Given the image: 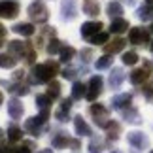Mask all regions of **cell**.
I'll list each match as a JSON object with an SVG mask.
<instances>
[{"label": "cell", "mask_w": 153, "mask_h": 153, "mask_svg": "<svg viewBox=\"0 0 153 153\" xmlns=\"http://www.w3.org/2000/svg\"><path fill=\"white\" fill-rule=\"evenodd\" d=\"M59 74V64L48 61V62H42V64H36L32 68V76H30V81L32 83H49L53 81V78Z\"/></svg>", "instance_id": "1"}, {"label": "cell", "mask_w": 153, "mask_h": 153, "mask_svg": "<svg viewBox=\"0 0 153 153\" xmlns=\"http://www.w3.org/2000/svg\"><path fill=\"white\" fill-rule=\"evenodd\" d=\"M27 13L34 23H40V25L49 19V11H48V6L44 4V0H34V2H30Z\"/></svg>", "instance_id": "2"}, {"label": "cell", "mask_w": 153, "mask_h": 153, "mask_svg": "<svg viewBox=\"0 0 153 153\" xmlns=\"http://www.w3.org/2000/svg\"><path fill=\"white\" fill-rule=\"evenodd\" d=\"M89 114L93 115V119H95V123L100 128H106L110 123V115H108V108L102 104H93L89 108Z\"/></svg>", "instance_id": "3"}, {"label": "cell", "mask_w": 153, "mask_h": 153, "mask_svg": "<svg viewBox=\"0 0 153 153\" xmlns=\"http://www.w3.org/2000/svg\"><path fill=\"white\" fill-rule=\"evenodd\" d=\"M19 4L15 0H0V17L4 19H15L19 15Z\"/></svg>", "instance_id": "4"}, {"label": "cell", "mask_w": 153, "mask_h": 153, "mask_svg": "<svg viewBox=\"0 0 153 153\" xmlns=\"http://www.w3.org/2000/svg\"><path fill=\"white\" fill-rule=\"evenodd\" d=\"M128 40L134 45H144V44L149 42V30L148 28H142V27H132L131 32H128Z\"/></svg>", "instance_id": "5"}, {"label": "cell", "mask_w": 153, "mask_h": 153, "mask_svg": "<svg viewBox=\"0 0 153 153\" xmlns=\"http://www.w3.org/2000/svg\"><path fill=\"white\" fill-rule=\"evenodd\" d=\"M102 83H104V81H102L100 76H93V78L89 79V87H87L89 91L85 93V98H87V100L93 102L98 95H100V93H102Z\"/></svg>", "instance_id": "6"}, {"label": "cell", "mask_w": 153, "mask_h": 153, "mask_svg": "<svg viewBox=\"0 0 153 153\" xmlns=\"http://www.w3.org/2000/svg\"><path fill=\"white\" fill-rule=\"evenodd\" d=\"M128 144L132 146V148H136V149H144V148H148V144H149V140L148 136H146L144 132H140V131H134V132H128Z\"/></svg>", "instance_id": "7"}, {"label": "cell", "mask_w": 153, "mask_h": 153, "mask_svg": "<svg viewBox=\"0 0 153 153\" xmlns=\"http://www.w3.org/2000/svg\"><path fill=\"white\" fill-rule=\"evenodd\" d=\"M61 13L64 21H72L78 17V8H76L74 0H62L61 2Z\"/></svg>", "instance_id": "8"}, {"label": "cell", "mask_w": 153, "mask_h": 153, "mask_svg": "<svg viewBox=\"0 0 153 153\" xmlns=\"http://www.w3.org/2000/svg\"><path fill=\"white\" fill-rule=\"evenodd\" d=\"M72 100H74V98H64V100L61 102V106L55 110V119H57V121L64 123V121L70 119V108H72Z\"/></svg>", "instance_id": "9"}, {"label": "cell", "mask_w": 153, "mask_h": 153, "mask_svg": "<svg viewBox=\"0 0 153 153\" xmlns=\"http://www.w3.org/2000/svg\"><path fill=\"white\" fill-rule=\"evenodd\" d=\"M102 30V23L100 21H87L81 25V36L87 38V40H91L95 34H98Z\"/></svg>", "instance_id": "10"}, {"label": "cell", "mask_w": 153, "mask_h": 153, "mask_svg": "<svg viewBox=\"0 0 153 153\" xmlns=\"http://www.w3.org/2000/svg\"><path fill=\"white\" fill-rule=\"evenodd\" d=\"M23 111H25V106L19 98H11L8 100V115L11 119H21L23 117Z\"/></svg>", "instance_id": "11"}, {"label": "cell", "mask_w": 153, "mask_h": 153, "mask_svg": "<svg viewBox=\"0 0 153 153\" xmlns=\"http://www.w3.org/2000/svg\"><path fill=\"white\" fill-rule=\"evenodd\" d=\"M131 102H132V95L121 93V95H115L111 98V108L114 110H125L127 106H131Z\"/></svg>", "instance_id": "12"}, {"label": "cell", "mask_w": 153, "mask_h": 153, "mask_svg": "<svg viewBox=\"0 0 153 153\" xmlns=\"http://www.w3.org/2000/svg\"><path fill=\"white\" fill-rule=\"evenodd\" d=\"M74 128H76V134H78V136H91V134H93L91 127L85 123V119L81 115L74 117Z\"/></svg>", "instance_id": "13"}, {"label": "cell", "mask_w": 153, "mask_h": 153, "mask_svg": "<svg viewBox=\"0 0 153 153\" xmlns=\"http://www.w3.org/2000/svg\"><path fill=\"white\" fill-rule=\"evenodd\" d=\"M125 40L123 38H115L114 42H108V44H104V51L108 53V55H114V53H119L125 49Z\"/></svg>", "instance_id": "14"}, {"label": "cell", "mask_w": 153, "mask_h": 153, "mask_svg": "<svg viewBox=\"0 0 153 153\" xmlns=\"http://www.w3.org/2000/svg\"><path fill=\"white\" fill-rule=\"evenodd\" d=\"M148 76H149L148 70H144V68H136V70H132V72H131L128 79H131V83H132V85H140V83H144V81L148 79Z\"/></svg>", "instance_id": "15"}, {"label": "cell", "mask_w": 153, "mask_h": 153, "mask_svg": "<svg viewBox=\"0 0 153 153\" xmlns=\"http://www.w3.org/2000/svg\"><path fill=\"white\" fill-rule=\"evenodd\" d=\"M83 13L91 15V17H97L100 13V4H98L97 0H83Z\"/></svg>", "instance_id": "16"}, {"label": "cell", "mask_w": 153, "mask_h": 153, "mask_svg": "<svg viewBox=\"0 0 153 153\" xmlns=\"http://www.w3.org/2000/svg\"><path fill=\"white\" fill-rule=\"evenodd\" d=\"M123 79H125V74H123L121 68H114V70H111V74H110V85H111V89H119L121 83H123Z\"/></svg>", "instance_id": "17"}, {"label": "cell", "mask_w": 153, "mask_h": 153, "mask_svg": "<svg viewBox=\"0 0 153 153\" xmlns=\"http://www.w3.org/2000/svg\"><path fill=\"white\" fill-rule=\"evenodd\" d=\"M125 30H128V21H127V19H121V17H117V19L111 21L110 32H114V34H123Z\"/></svg>", "instance_id": "18"}, {"label": "cell", "mask_w": 153, "mask_h": 153, "mask_svg": "<svg viewBox=\"0 0 153 153\" xmlns=\"http://www.w3.org/2000/svg\"><path fill=\"white\" fill-rule=\"evenodd\" d=\"M25 49H27V44L19 42V40H11V42H8V53H11V55H15V57H23Z\"/></svg>", "instance_id": "19"}, {"label": "cell", "mask_w": 153, "mask_h": 153, "mask_svg": "<svg viewBox=\"0 0 153 153\" xmlns=\"http://www.w3.org/2000/svg\"><path fill=\"white\" fill-rule=\"evenodd\" d=\"M11 30L21 34V36H32L36 28H34V25H30V23H17V25H13Z\"/></svg>", "instance_id": "20"}, {"label": "cell", "mask_w": 153, "mask_h": 153, "mask_svg": "<svg viewBox=\"0 0 153 153\" xmlns=\"http://www.w3.org/2000/svg\"><path fill=\"white\" fill-rule=\"evenodd\" d=\"M68 144H70V138H68L66 132H57L55 136H53V148L55 149H62V148H66Z\"/></svg>", "instance_id": "21"}, {"label": "cell", "mask_w": 153, "mask_h": 153, "mask_svg": "<svg viewBox=\"0 0 153 153\" xmlns=\"http://www.w3.org/2000/svg\"><path fill=\"white\" fill-rule=\"evenodd\" d=\"M40 125H42V123L38 121V117H30V119L25 121V131H28L30 134H34V136H40Z\"/></svg>", "instance_id": "22"}, {"label": "cell", "mask_w": 153, "mask_h": 153, "mask_svg": "<svg viewBox=\"0 0 153 153\" xmlns=\"http://www.w3.org/2000/svg\"><path fill=\"white\" fill-rule=\"evenodd\" d=\"M17 64L15 55L11 53H0V68H13Z\"/></svg>", "instance_id": "23"}, {"label": "cell", "mask_w": 153, "mask_h": 153, "mask_svg": "<svg viewBox=\"0 0 153 153\" xmlns=\"http://www.w3.org/2000/svg\"><path fill=\"white\" fill-rule=\"evenodd\" d=\"M106 13H108L111 19H117V17H121V13H123V6L119 2H110L106 6Z\"/></svg>", "instance_id": "24"}, {"label": "cell", "mask_w": 153, "mask_h": 153, "mask_svg": "<svg viewBox=\"0 0 153 153\" xmlns=\"http://www.w3.org/2000/svg\"><path fill=\"white\" fill-rule=\"evenodd\" d=\"M85 89H87V87L81 83V81H74V85H72V98H74V100H81V98L85 97V93H87Z\"/></svg>", "instance_id": "25"}, {"label": "cell", "mask_w": 153, "mask_h": 153, "mask_svg": "<svg viewBox=\"0 0 153 153\" xmlns=\"http://www.w3.org/2000/svg\"><path fill=\"white\" fill-rule=\"evenodd\" d=\"M59 57H61L62 62H70V61L76 57V49L72 48V45H62V49H61V53H59Z\"/></svg>", "instance_id": "26"}, {"label": "cell", "mask_w": 153, "mask_h": 153, "mask_svg": "<svg viewBox=\"0 0 153 153\" xmlns=\"http://www.w3.org/2000/svg\"><path fill=\"white\" fill-rule=\"evenodd\" d=\"M62 45H64V44L61 42V40L51 38V40H49V44H48V48H45V51H48V55H57V53H61Z\"/></svg>", "instance_id": "27"}, {"label": "cell", "mask_w": 153, "mask_h": 153, "mask_svg": "<svg viewBox=\"0 0 153 153\" xmlns=\"http://www.w3.org/2000/svg\"><path fill=\"white\" fill-rule=\"evenodd\" d=\"M48 95L53 98V100H57L59 97H61V83H59V81H49L48 83Z\"/></svg>", "instance_id": "28"}, {"label": "cell", "mask_w": 153, "mask_h": 153, "mask_svg": "<svg viewBox=\"0 0 153 153\" xmlns=\"http://www.w3.org/2000/svg\"><path fill=\"white\" fill-rule=\"evenodd\" d=\"M8 140L10 142H19V140H23V131L15 125L8 127Z\"/></svg>", "instance_id": "29"}, {"label": "cell", "mask_w": 153, "mask_h": 153, "mask_svg": "<svg viewBox=\"0 0 153 153\" xmlns=\"http://www.w3.org/2000/svg\"><path fill=\"white\" fill-rule=\"evenodd\" d=\"M106 131H108V138H110V140H117V138H119V131H121V127H119V123L110 121V123H108V127H106Z\"/></svg>", "instance_id": "30"}, {"label": "cell", "mask_w": 153, "mask_h": 153, "mask_svg": "<svg viewBox=\"0 0 153 153\" xmlns=\"http://www.w3.org/2000/svg\"><path fill=\"white\" fill-rule=\"evenodd\" d=\"M125 121H128V123H142V119H140V114H138V110H134V108H128V110H125Z\"/></svg>", "instance_id": "31"}, {"label": "cell", "mask_w": 153, "mask_h": 153, "mask_svg": "<svg viewBox=\"0 0 153 153\" xmlns=\"http://www.w3.org/2000/svg\"><path fill=\"white\" fill-rule=\"evenodd\" d=\"M111 62H114V59H111V57L108 55V53H106L104 57L97 59L95 66H97V70H106V68H110V66H111Z\"/></svg>", "instance_id": "32"}, {"label": "cell", "mask_w": 153, "mask_h": 153, "mask_svg": "<svg viewBox=\"0 0 153 153\" xmlns=\"http://www.w3.org/2000/svg\"><path fill=\"white\" fill-rule=\"evenodd\" d=\"M138 17L142 21H149V19H153V6H142V8L138 10Z\"/></svg>", "instance_id": "33"}, {"label": "cell", "mask_w": 153, "mask_h": 153, "mask_svg": "<svg viewBox=\"0 0 153 153\" xmlns=\"http://www.w3.org/2000/svg\"><path fill=\"white\" fill-rule=\"evenodd\" d=\"M123 64H127V66H132V64H136L138 62V53L136 51H127V53H123Z\"/></svg>", "instance_id": "34"}, {"label": "cell", "mask_w": 153, "mask_h": 153, "mask_svg": "<svg viewBox=\"0 0 153 153\" xmlns=\"http://www.w3.org/2000/svg\"><path fill=\"white\" fill-rule=\"evenodd\" d=\"M108 38H110V34L100 30L98 34H95V36H93V38L89 40V42H91V44H95V45H98V44H100V45H104V44H108Z\"/></svg>", "instance_id": "35"}, {"label": "cell", "mask_w": 153, "mask_h": 153, "mask_svg": "<svg viewBox=\"0 0 153 153\" xmlns=\"http://www.w3.org/2000/svg\"><path fill=\"white\" fill-rule=\"evenodd\" d=\"M10 93H13V95H19V97H25L28 95V87L27 85H21V83H13V85H10Z\"/></svg>", "instance_id": "36"}, {"label": "cell", "mask_w": 153, "mask_h": 153, "mask_svg": "<svg viewBox=\"0 0 153 153\" xmlns=\"http://www.w3.org/2000/svg\"><path fill=\"white\" fill-rule=\"evenodd\" d=\"M51 100H53V98L48 95V93H45V95H38V97H36V106H38L40 110H42V108H49Z\"/></svg>", "instance_id": "37"}, {"label": "cell", "mask_w": 153, "mask_h": 153, "mask_svg": "<svg viewBox=\"0 0 153 153\" xmlns=\"http://www.w3.org/2000/svg\"><path fill=\"white\" fill-rule=\"evenodd\" d=\"M102 148L104 146H102L100 140H91V144H89L87 149H89V153H102Z\"/></svg>", "instance_id": "38"}, {"label": "cell", "mask_w": 153, "mask_h": 153, "mask_svg": "<svg viewBox=\"0 0 153 153\" xmlns=\"http://www.w3.org/2000/svg\"><path fill=\"white\" fill-rule=\"evenodd\" d=\"M49 114H51V110H49V108H42V110H40V115H38V121H40V123L44 125V123L48 121Z\"/></svg>", "instance_id": "39"}, {"label": "cell", "mask_w": 153, "mask_h": 153, "mask_svg": "<svg viewBox=\"0 0 153 153\" xmlns=\"http://www.w3.org/2000/svg\"><path fill=\"white\" fill-rule=\"evenodd\" d=\"M76 76H78V70H74V68H66V70H62V78H64V79H74Z\"/></svg>", "instance_id": "40"}, {"label": "cell", "mask_w": 153, "mask_h": 153, "mask_svg": "<svg viewBox=\"0 0 153 153\" xmlns=\"http://www.w3.org/2000/svg\"><path fill=\"white\" fill-rule=\"evenodd\" d=\"M32 148H34V144H32V142H25V144L21 146V148H17L15 153H30Z\"/></svg>", "instance_id": "41"}, {"label": "cell", "mask_w": 153, "mask_h": 153, "mask_svg": "<svg viewBox=\"0 0 153 153\" xmlns=\"http://www.w3.org/2000/svg\"><path fill=\"white\" fill-rule=\"evenodd\" d=\"M17 148H13L11 144H0V153H15Z\"/></svg>", "instance_id": "42"}, {"label": "cell", "mask_w": 153, "mask_h": 153, "mask_svg": "<svg viewBox=\"0 0 153 153\" xmlns=\"http://www.w3.org/2000/svg\"><path fill=\"white\" fill-rule=\"evenodd\" d=\"M144 95L148 98H153V81H149V83L144 87Z\"/></svg>", "instance_id": "43"}, {"label": "cell", "mask_w": 153, "mask_h": 153, "mask_svg": "<svg viewBox=\"0 0 153 153\" xmlns=\"http://www.w3.org/2000/svg\"><path fill=\"white\" fill-rule=\"evenodd\" d=\"M91 57H93V51L91 49H81V59H83V61H89Z\"/></svg>", "instance_id": "44"}, {"label": "cell", "mask_w": 153, "mask_h": 153, "mask_svg": "<svg viewBox=\"0 0 153 153\" xmlns=\"http://www.w3.org/2000/svg\"><path fill=\"white\" fill-rule=\"evenodd\" d=\"M23 76H25V72H23V70H15V72H13V79L19 81V79H23Z\"/></svg>", "instance_id": "45"}, {"label": "cell", "mask_w": 153, "mask_h": 153, "mask_svg": "<svg viewBox=\"0 0 153 153\" xmlns=\"http://www.w3.org/2000/svg\"><path fill=\"white\" fill-rule=\"evenodd\" d=\"M70 146L74 148V151H79V140H70Z\"/></svg>", "instance_id": "46"}, {"label": "cell", "mask_w": 153, "mask_h": 153, "mask_svg": "<svg viewBox=\"0 0 153 153\" xmlns=\"http://www.w3.org/2000/svg\"><path fill=\"white\" fill-rule=\"evenodd\" d=\"M151 68H153V64L149 61H144V70H148V72H151Z\"/></svg>", "instance_id": "47"}, {"label": "cell", "mask_w": 153, "mask_h": 153, "mask_svg": "<svg viewBox=\"0 0 153 153\" xmlns=\"http://www.w3.org/2000/svg\"><path fill=\"white\" fill-rule=\"evenodd\" d=\"M4 34H6V28H4V25H2V23H0V38H2Z\"/></svg>", "instance_id": "48"}, {"label": "cell", "mask_w": 153, "mask_h": 153, "mask_svg": "<svg viewBox=\"0 0 153 153\" xmlns=\"http://www.w3.org/2000/svg\"><path fill=\"white\" fill-rule=\"evenodd\" d=\"M2 104H4V93L0 91V106H2Z\"/></svg>", "instance_id": "49"}, {"label": "cell", "mask_w": 153, "mask_h": 153, "mask_svg": "<svg viewBox=\"0 0 153 153\" xmlns=\"http://www.w3.org/2000/svg\"><path fill=\"white\" fill-rule=\"evenodd\" d=\"M123 2H127V4H128V6H132V4H134V2H136V0H123Z\"/></svg>", "instance_id": "50"}, {"label": "cell", "mask_w": 153, "mask_h": 153, "mask_svg": "<svg viewBox=\"0 0 153 153\" xmlns=\"http://www.w3.org/2000/svg\"><path fill=\"white\" fill-rule=\"evenodd\" d=\"M2 138H4V131L0 128V144H2Z\"/></svg>", "instance_id": "51"}, {"label": "cell", "mask_w": 153, "mask_h": 153, "mask_svg": "<svg viewBox=\"0 0 153 153\" xmlns=\"http://www.w3.org/2000/svg\"><path fill=\"white\" fill-rule=\"evenodd\" d=\"M40 153H53V149H44V151H40Z\"/></svg>", "instance_id": "52"}, {"label": "cell", "mask_w": 153, "mask_h": 153, "mask_svg": "<svg viewBox=\"0 0 153 153\" xmlns=\"http://www.w3.org/2000/svg\"><path fill=\"white\" fill-rule=\"evenodd\" d=\"M146 4H148V6H153V0H146Z\"/></svg>", "instance_id": "53"}, {"label": "cell", "mask_w": 153, "mask_h": 153, "mask_svg": "<svg viewBox=\"0 0 153 153\" xmlns=\"http://www.w3.org/2000/svg\"><path fill=\"white\" fill-rule=\"evenodd\" d=\"M149 49H151V51H153V42H151V45H149Z\"/></svg>", "instance_id": "54"}, {"label": "cell", "mask_w": 153, "mask_h": 153, "mask_svg": "<svg viewBox=\"0 0 153 153\" xmlns=\"http://www.w3.org/2000/svg\"><path fill=\"white\" fill-rule=\"evenodd\" d=\"M2 45H4V42H2V40H0V48H2Z\"/></svg>", "instance_id": "55"}, {"label": "cell", "mask_w": 153, "mask_h": 153, "mask_svg": "<svg viewBox=\"0 0 153 153\" xmlns=\"http://www.w3.org/2000/svg\"><path fill=\"white\" fill-rule=\"evenodd\" d=\"M111 153H121V151H111Z\"/></svg>", "instance_id": "56"}, {"label": "cell", "mask_w": 153, "mask_h": 153, "mask_svg": "<svg viewBox=\"0 0 153 153\" xmlns=\"http://www.w3.org/2000/svg\"><path fill=\"white\" fill-rule=\"evenodd\" d=\"M151 30H153V25H151Z\"/></svg>", "instance_id": "57"}, {"label": "cell", "mask_w": 153, "mask_h": 153, "mask_svg": "<svg viewBox=\"0 0 153 153\" xmlns=\"http://www.w3.org/2000/svg\"><path fill=\"white\" fill-rule=\"evenodd\" d=\"M149 153H153V151H149Z\"/></svg>", "instance_id": "58"}]
</instances>
